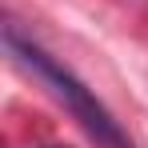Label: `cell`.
I'll use <instances>...</instances> for the list:
<instances>
[{
    "mask_svg": "<svg viewBox=\"0 0 148 148\" xmlns=\"http://www.w3.org/2000/svg\"><path fill=\"white\" fill-rule=\"evenodd\" d=\"M4 44H8V52L16 56V64H24L32 76H40V80L48 84V92L76 116V124L96 140V148H136L128 140V132L112 120V112L96 100V92H92L72 68H64L52 52H44L32 36H24L16 20L4 24Z\"/></svg>",
    "mask_w": 148,
    "mask_h": 148,
    "instance_id": "cell-1",
    "label": "cell"
},
{
    "mask_svg": "<svg viewBox=\"0 0 148 148\" xmlns=\"http://www.w3.org/2000/svg\"><path fill=\"white\" fill-rule=\"evenodd\" d=\"M48 148H60V144H48Z\"/></svg>",
    "mask_w": 148,
    "mask_h": 148,
    "instance_id": "cell-2",
    "label": "cell"
}]
</instances>
